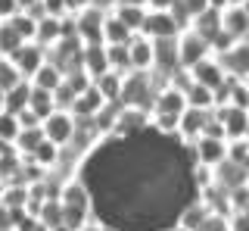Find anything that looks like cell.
Here are the masks:
<instances>
[{
  "label": "cell",
  "mask_w": 249,
  "mask_h": 231,
  "mask_svg": "<svg viewBox=\"0 0 249 231\" xmlns=\"http://www.w3.org/2000/svg\"><path fill=\"white\" fill-rule=\"evenodd\" d=\"M25 44V38H22V32L16 28V22H0V53L3 57H13L16 50Z\"/></svg>",
  "instance_id": "cell-25"
},
{
  "label": "cell",
  "mask_w": 249,
  "mask_h": 231,
  "mask_svg": "<svg viewBox=\"0 0 249 231\" xmlns=\"http://www.w3.org/2000/svg\"><path fill=\"white\" fill-rule=\"evenodd\" d=\"M215 119L224 125V135H228V141L249 137V110H243V106H233V103L215 106Z\"/></svg>",
  "instance_id": "cell-8"
},
{
  "label": "cell",
  "mask_w": 249,
  "mask_h": 231,
  "mask_svg": "<svg viewBox=\"0 0 249 231\" xmlns=\"http://www.w3.org/2000/svg\"><path fill=\"white\" fill-rule=\"evenodd\" d=\"M231 3H237V0H209V10H218V13H224Z\"/></svg>",
  "instance_id": "cell-36"
},
{
  "label": "cell",
  "mask_w": 249,
  "mask_h": 231,
  "mask_svg": "<svg viewBox=\"0 0 249 231\" xmlns=\"http://www.w3.org/2000/svg\"><path fill=\"white\" fill-rule=\"evenodd\" d=\"M202 231H231V215H212V222H209Z\"/></svg>",
  "instance_id": "cell-32"
},
{
  "label": "cell",
  "mask_w": 249,
  "mask_h": 231,
  "mask_svg": "<svg viewBox=\"0 0 249 231\" xmlns=\"http://www.w3.org/2000/svg\"><path fill=\"white\" fill-rule=\"evenodd\" d=\"M22 81H25V75L19 72V66H16L10 57L0 59V91L6 94V91H13L16 84H22Z\"/></svg>",
  "instance_id": "cell-29"
},
{
  "label": "cell",
  "mask_w": 249,
  "mask_h": 231,
  "mask_svg": "<svg viewBox=\"0 0 249 231\" xmlns=\"http://www.w3.org/2000/svg\"><path fill=\"white\" fill-rule=\"evenodd\" d=\"M10 59H13L16 66H19V72L31 81V75H35L37 69L47 63V47H44V44H37V41H25V44H22V47L10 57Z\"/></svg>",
  "instance_id": "cell-10"
},
{
  "label": "cell",
  "mask_w": 249,
  "mask_h": 231,
  "mask_svg": "<svg viewBox=\"0 0 249 231\" xmlns=\"http://www.w3.org/2000/svg\"><path fill=\"white\" fill-rule=\"evenodd\" d=\"M78 175L93 194L97 219L122 231H162L202 194L190 144L159 128L137 137H103Z\"/></svg>",
  "instance_id": "cell-1"
},
{
  "label": "cell",
  "mask_w": 249,
  "mask_h": 231,
  "mask_svg": "<svg viewBox=\"0 0 249 231\" xmlns=\"http://www.w3.org/2000/svg\"><path fill=\"white\" fill-rule=\"evenodd\" d=\"M19 135H22V122H19V116L10 113V110H3V113H0V141H3V144H13V147H16Z\"/></svg>",
  "instance_id": "cell-28"
},
{
  "label": "cell",
  "mask_w": 249,
  "mask_h": 231,
  "mask_svg": "<svg viewBox=\"0 0 249 231\" xmlns=\"http://www.w3.org/2000/svg\"><path fill=\"white\" fill-rule=\"evenodd\" d=\"M212 215H215V210L206 203V197H196V200H190V203L181 210V215H178V225H184L187 231H202L212 222Z\"/></svg>",
  "instance_id": "cell-12"
},
{
  "label": "cell",
  "mask_w": 249,
  "mask_h": 231,
  "mask_svg": "<svg viewBox=\"0 0 249 231\" xmlns=\"http://www.w3.org/2000/svg\"><path fill=\"white\" fill-rule=\"evenodd\" d=\"M193 150V159H196V166L202 169H218L228 159V137H212V135H202L196 141L190 144Z\"/></svg>",
  "instance_id": "cell-4"
},
{
  "label": "cell",
  "mask_w": 249,
  "mask_h": 231,
  "mask_svg": "<svg viewBox=\"0 0 249 231\" xmlns=\"http://www.w3.org/2000/svg\"><path fill=\"white\" fill-rule=\"evenodd\" d=\"M218 59L231 78H249V41H237L231 50L218 53Z\"/></svg>",
  "instance_id": "cell-14"
},
{
  "label": "cell",
  "mask_w": 249,
  "mask_h": 231,
  "mask_svg": "<svg viewBox=\"0 0 249 231\" xmlns=\"http://www.w3.org/2000/svg\"><path fill=\"white\" fill-rule=\"evenodd\" d=\"M212 175H215V184L224 191H237V188H246L249 184V169L233 163V159H224L218 169H212Z\"/></svg>",
  "instance_id": "cell-15"
},
{
  "label": "cell",
  "mask_w": 249,
  "mask_h": 231,
  "mask_svg": "<svg viewBox=\"0 0 249 231\" xmlns=\"http://www.w3.org/2000/svg\"><path fill=\"white\" fill-rule=\"evenodd\" d=\"M181 32H184V25L178 22V16L171 10H150V13H146V22H143V32H140V35L159 41V38H178Z\"/></svg>",
  "instance_id": "cell-7"
},
{
  "label": "cell",
  "mask_w": 249,
  "mask_h": 231,
  "mask_svg": "<svg viewBox=\"0 0 249 231\" xmlns=\"http://www.w3.org/2000/svg\"><path fill=\"white\" fill-rule=\"evenodd\" d=\"M190 28H193L196 35H202V38H206V41L215 47V41H218V38H221V32H224L221 13H218V10H206V13H199V16L190 22Z\"/></svg>",
  "instance_id": "cell-19"
},
{
  "label": "cell",
  "mask_w": 249,
  "mask_h": 231,
  "mask_svg": "<svg viewBox=\"0 0 249 231\" xmlns=\"http://www.w3.org/2000/svg\"><path fill=\"white\" fill-rule=\"evenodd\" d=\"M178 53H181V69H193L206 57H212L215 50L202 35H196L193 28H184V32L178 35Z\"/></svg>",
  "instance_id": "cell-5"
},
{
  "label": "cell",
  "mask_w": 249,
  "mask_h": 231,
  "mask_svg": "<svg viewBox=\"0 0 249 231\" xmlns=\"http://www.w3.org/2000/svg\"><path fill=\"white\" fill-rule=\"evenodd\" d=\"M187 91L175 81H165L156 94V103H153V116H171V119H181L184 110H187Z\"/></svg>",
  "instance_id": "cell-6"
},
{
  "label": "cell",
  "mask_w": 249,
  "mask_h": 231,
  "mask_svg": "<svg viewBox=\"0 0 249 231\" xmlns=\"http://www.w3.org/2000/svg\"><path fill=\"white\" fill-rule=\"evenodd\" d=\"M146 6H150V10H171V3H175V0H143Z\"/></svg>",
  "instance_id": "cell-35"
},
{
  "label": "cell",
  "mask_w": 249,
  "mask_h": 231,
  "mask_svg": "<svg viewBox=\"0 0 249 231\" xmlns=\"http://www.w3.org/2000/svg\"><path fill=\"white\" fill-rule=\"evenodd\" d=\"M243 6H246V13H249V0H243Z\"/></svg>",
  "instance_id": "cell-38"
},
{
  "label": "cell",
  "mask_w": 249,
  "mask_h": 231,
  "mask_svg": "<svg viewBox=\"0 0 249 231\" xmlns=\"http://www.w3.org/2000/svg\"><path fill=\"white\" fill-rule=\"evenodd\" d=\"M209 119H212V110H196V106H187L184 116H181V122H178V137H181L184 144H193L196 137H202Z\"/></svg>",
  "instance_id": "cell-11"
},
{
  "label": "cell",
  "mask_w": 249,
  "mask_h": 231,
  "mask_svg": "<svg viewBox=\"0 0 249 231\" xmlns=\"http://www.w3.org/2000/svg\"><path fill=\"white\" fill-rule=\"evenodd\" d=\"M190 75H193V81H196V84H202V88H212V91L224 88V84H228V78H231L228 69L221 66V59H218L215 53H212V57H206L202 63L193 66Z\"/></svg>",
  "instance_id": "cell-9"
},
{
  "label": "cell",
  "mask_w": 249,
  "mask_h": 231,
  "mask_svg": "<svg viewBox=\"0 0 249 231\" xmlns=\"http://www.w3.org/2000/svg\"><path fill=\"white\" fill-rule=\"evenodd\" d=\"M131 50V69L134 72H153L156 69V41L146 35H134V41L128 44Z\"/></svg>",
  "instance_id": "cell-13"
},
{
  "label": "cell",
  "mask_w": 249,
  "mask_h": 231,
  "mask_svg": "<svg viewBox=\"0 0 249 231\" xmlns=\"http://www.w3.org/2000/svg\"><path fill=\"white\" fill-rule=\"evenodd\" d=\"M75 16V35L84 44H106L103 41V28H106V16L109 13L97 10V6H84V10L72 13Z\"/></svg>",
  "instance_id": "cell-3"
},
{
  "label": "cell",
  "mask_w": 249,
  "mask_h": 231,
  "mask_svg": "<svg viewBox=\"0 0 249 231\" xmlns=\"http://www.w3.org/2000/svg\"><path fill=\"white\" fill-rule=\"evenodd\" d=\"M206 10H209V0H175V3H171V13L178 16V22H181L184 28H190V22Z\"/></svg>",
  "instance_id": "cell-22"
},
{
  "label": "cell",
  "mask_w": 249,
  "mask_h": 231,
  "mask_svg": "<svg viewBox=\"0 0 249 231\" xmlns=\"http://www.w3.org/2000/svg\"><path fill=\"white\" fill-rule=\"evenodd\" d=\"M81 69L90 78H100L103 72H109V47L106 44H84V57H81Z\"/></svg>",
  "instance_id": "cell-18"
},
{
  "label": "cell",
  "mask_w": 249,
  "mask_h": 231,
  "mask_svg": "<svg viewBox=\"0 0 249 231\" xmlns=\"http://www.w3.org/2000/svg\"><path fill=\"white\" fill-rule=\"evenodd\" d=\"M162 231H187L184 225H178V222H175V225H168V228H162Z\"/></svg>",
  "instance_id": "cell-37"
},
{
  "label": "cell",
  "mask_w": 249,
  "mask_h": 231,
  "mask_svg": "<svg viewBox=\"0 0 249 231\" xmlns=\"http://www.w3.org/2000/svg\"><path fill=\"white\" fill-rule=\"evenodd\" d=\"M231 231H249V212H231Z\"/></svg>",
  "instance_id": "cell-33"
},
{
  "label": "cell",
  "mask_w": 249,
  "mask_h": 231,
  "mask_svg": "<svg viewBox=\"0 0 249 231\" xmlns=\"http://www.w3.org/2000/svg\"><path fill=\"white\" fill-rule=\"evenodd\" d=\"M237 3H243V0H237Z\"/></svg>",
  "instance_id": "cell-39"
},
{
  "label": "cell",
  "mask_w": 249,
  "mask_h": 231,
  "mask_svg": "<svg viewBox=\"0 0 249 231\" xmlns=\"http://www.w3.org/2000/svg\"><path fill=\"white\" fill-rule=\"evenodd\" d=\"M187 103L190 106H196V110H215V91L212 88H202V84L196 81H190L187 84Z\"/></svg>",
  "instance_id": "cell-27"
},
{
  "label": "cell",
  "mask_w": 249,
  "mask_h": 231,
  "mask_svg": "<svg viewBox=\"0 0 249 231\" xmlns=\"http://www.w3.org/2000/svg\"><path fill=\"white\" fill-rule=\"evenodd\" d=\"M93 88L103 94L109 103H122V91H124V75H119V72H103L100 78H93Z\"/></svg>",
  "instance_id": "cell-21"
},
{
  "label": "cell",
  "mask_w": 249,
  "mask_h": 231,
  "mask_svg": "<svg viewBox=\"0 0 249 231\" xmlns=\"http://www.w3.org/2000/svg\"><path fill=\"white\" fill-rule=\"evenodd\" d=\"M28 110L37 116V119H47L53 110H59V103H56V94L53 91H41V88H35V94H31V103H28Z\"/></svg>",
  "instance_id": "cell-26"
},
{
  "label": "cell",
  "mask_w": 249,
  "mask_h": 231,
  "mask_svg": "<svg viewBox=\"0 0 249 231\" xmlns=\"http://www.w3.org/2000/svg\"><path fill=\"white\" fill-rule=\"evenodd\" d=\"M66 81V72H62V69L53 63L50 57H47V63L37 69L35 75H31V84H35V88H41V91H53V94H56L59 91V84Z\"/></svg>",
  "instance_id": "cell-20"
},
{
  "label": "cell",
  "mask_w": 249,
  "mask_h": 231,
  "mask_svg": "<svg viewBox=\"0 0 249 231\" xmlns=\"http://www.w3.org/2000/svg\"><path fill=\"white\" fill-rule=\"evenodd\" d=\"M31 94H35V84H31V81L25 78L22 84H16L13 91H6V94H3V97H6V110L19 116L22 110H28V103H31Z\"/></svg>",
  "instance_id": "cell-24"
},
{
  "label": "cell",
  "mask_w": 249,
  "mask_h": 231,
  "mask_svg": "<svg viewBox=\"0 0 249 231\" xmlns=\"http://www.w3.org/2000/svg\"><path fill=\"white\" fill-rule=\"evenodd\" d=\"M22 13V3L19 0H0V22H10Z\"/></svg>",
  "instance_id": "cell-30"
},
{
  "label": "cell",
  "mask_w": 249,
  "mask_h": 231,
  "mask_svg": "<svg viewBox=\"0 0 249 231\" xmlns=\"http://www.w3.org/2000/svg\"><path fill=\"white\" fill-rule=\"evenodd\" d=\"M103 41L106 44H131V41H134V32H131L115 13H109V16H106V28H103Z\"/></svg>",
  "instance_id": "cell-23"
},
{
  "label": "cell",
  "mask_w": 249,
  "mask_h": 231,
  "mask_svg": "<svg viewBox=\"0 0 249 231\" xmlns=\"http://www.w3.org/2000/svg\"><path fill=\"white\" fill-rule=\"evenodd\" d=\"M119 3L122 0H90V6H97V10H103V13H112Z\"/></svg>",
  "instance_id": "cell-34"
},
{
  "label": "cell",
  "mask_w": 249,
  "mask_h": 231,
  "mask_svg": "<svg viewBox=\"0 0 249 231\" xmlns=\"http://www.w3.org/2000/svg\"><path fill=\"white\" fill-rule=\"evenodd\" d=\"M106 106H109V100H106V97H103V94H100V91L90 84L88 91H81V94L75 97V103H72V113L78 116V119H97V116L103 113Z\"/></svg>",
  "instance_id": "cell-17"
},
{
  "label": "cell",
  "mask_w": 249,
  "mask_h": 231,
  "mask_svg": "<svg viewBox=\"0 0 249 231\" xmlns=\"http://www.w3.org/2000/svg\"><path fill=\"white\" fill-rule=\"evenodd\" d=\"M41 128H44L47 141H53L56 147H69V144L75 141V135H78V119H75L72 110H53L41 122Z\"/></svg>",
  "instance_id": "cell-2"
},
{
  "label": "cell",
  "mask_w": 249,
  "mask_h": 231,
  "mask_svg": "<svg viewBox=\"0 0 249 231\" xmlns=\"http://www.w3.org/2000/svg\"><path fill=\"white\" fill-rule=\"evenodd\" d=\"M224 22V35L233 38V41H249V13L243 3H231L228 10L221 13Z\"/></svg>",
  "instance_id": "cell-16"
},
{
  "label": "cell",
  "mask_w": 249,
  "mask_h": 231,
  "mask_svg": "<svg viewBox=\"0 0 249 231\" xmlns=\"http://www.w3.org/2000/svg\"><path fill=\"white\" fill-rule=\"evenodd\" d=\"M10 228H16V212L6 203H0V231H10Z\"/></svg>",
  "instance_id": "cell-31"
}]
</instances>
